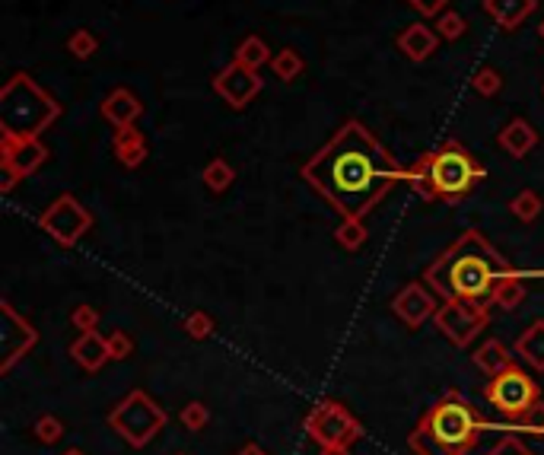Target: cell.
<instances>
[{"label": "cell", "instance_id": "obj_31", "mask_svg": "<svg viewBox=\"0 0 544 455\" xmlns=\"http://www.w3.org/2000/svg\"><path fill=\"white\" fill-rule=\"evenodd\" d=\"M68 52L74 54L76 61H86V58H92V54L99 52V38L96 32L90 29H76L68 36Z\"/></svg>", "mask_w": 544, "mask_h": 455}, {"label": "cell", "instance_id": "obj_7", "mask_svg": "<svg viewBox=\"0 0 544 455\" xmlns=\"http://www.w3.org/2000/svg\"><path fill=\"white\" fill-rule=\"evenodd\" d=\"M484 398L491 408H497L503 418H516L522 411H529L535 402H541V388L532 379L529 372L519 370V366H509V370L491 376L487 388H484Z\"/></svg>", "mask_w": 544, "mask_h": 455}, {"label": "cell", "instance_id": "obj_1", "mask_svg": "<svg viewBox=\"0 0 544 455\" xmlns=\"http://www.w3.org/2000/svg\"><path fill=\"white\" fill-rule=\"evenodd\" d=\"M404 175L408 169L363 122L340 124L338 134L302 166L306 185L350 220H363L395 185L404 182Z\"/></svg>", "mask_w": 544, "mask_h": 455}, {"label": "cell", "instance_id": "obj_39", "mask_svg": "<svg viewBox=\"0 0 544 455\" xmlns=\"http://www.w3.org/2000/svg\"><path fill=\"white\" fill-rule=\"evenodd\" d=\"M404 4H411L420 16H439L449 7V0H404Z\"/></svg>", "mask_w": 544, "mask_h": 455}, {"label": "cell", "instance_id": "obj_35", "mask_svg": "<svg viewBox=\"0 0 544 455\" xmlns=\"http://www.w3.org/2000/svg\"><path fill=\"white\" fill-rule=\"evenodd\" d=\"M32 433H36L38 443H45V446H54V443L64 436V424H60L54 414H42V418L32 424Z\"/></svg>", "mask_w": 544, "mask_h": 455}, {"label": "cell", "instance_id": "obj_15", "mask_svg": "<svg viewBox=\"0 0 544 455\" xmlns=\"http://www.w3.org/2000/svg\"><path fill=\"white\" fill-rule=\"evenodd\" d=\"M102 118H106L112 128H128L134 124L140 115H144V102L128 90V86H115L106 99H102V106H99Z\"/></svg>", "mask_w": 544, "mask_h": 455}, {"label": "cell", "instance_id": "obj_11", "mask_svg": "<svg viewBox=\"0 0 544 455\" xmlns=\"http://www.w3.org/2000/svg\"><path fill=\"white\" fill-rule=\"evenodd\" d=\"M0 315H4V328H0V372H10L20 360L29 354L38 344V331L32 328V322H26L20 312L13 309V303H0Z\"/></svg>", "mask_w": 544, "mask_h": 455}, {"label": "cell", "instance_id": "obj_42", "mask_svg": "<svg viewBox=\"0 0 544 455\" xmlns=\"http://www.w3.org/2000/svg\"><path fill=\"white\" fill-rule=\"evenodd\" d=\"M64 455H86V452H84V449H68Z\"/></svg>", "mask_w": 544, "mask_h": 455}, {"label": "cell", "instance_id": "obj_8", "mask_svg": "<svg viewBox=\"0 0 544 455\" xmlns=\"http://www.w3.org/2000/svg\"><path fill=\"white\" fill-rule=\"evenodd\" d=\"M306 433L318 446H354L363 436V424L350 414L344 404L338 402H318L316 408L306 414Z\"/></svg>", "mask_w": 544, "mask_h": 455}, {"label": "cell", "instance_id": "obj_13", "mask_svg": "<svg viewBox=\"0 0 544 455\" xmlns=\"http://www.w3.org/2000/svg\"><path fill=\"white\" fill-rule=\"evenodd\" d=\"M48 160V147L38 137H4L0 140V169H10L20 179L38 172Z\"/></svg>", "mask_w": 544, "mask_h": 455}, {"label": "cell", "instance_id": "obj_3", "mask_svg": "<svg viewBox=\"0 0 544 455\" xmlns=\"http://www.w3.org/2000/svg\"><path fill=\"white\" fill-rule=\"evenodd\" d=\"M484 430L487 420L477 414L475 404L465 402L459 392H446L433 408H427L408 436V449L414 455H468Z\"/></svg>", "mask_w": 544, "mask_h": 455}, {"label": "cell", "instance_id": "obj_33", "mask_svg": "<svg viewBox=\"0 0 544 455\" xmlns=\"http://www.w3.org/2000/svg\"><path fill=\"white\" fill-rule=\"evenodd\" d=\"M181 328H185V334L188 338H195V341H207L213 334V319L207 315L204 309H195L185 315V322H181Z\"/></svg>", "mask_w": 544, "mask_h": 455}, {"label": "cell", "instance_id": "obj_6", "mask_svg": "<svg viewBox=\"0 0 544 455\" xmlns=\"http://www.w3.org/2000/svg\"><path fill=\"white\" fill-rule=\"evenodd\" d=\"M169 414L153 402L147 392H131L124 402H118L108 414V427L118 433L121 440L131 449H144L147 443H153L159 433L166 430Z\"/></svg>", "mask_w": 544, "mask_h": 455}, {"label": "cell", "instance_id": "obj_9", "mask_svg": "<svg viewBox=\"0 0 544 455\" xmlns=\"http://www.w3.org/2000/svg\"><path fill=\"white\" fill-rule=\"evenodd\" d=\"M433 322L446 341H452L455 347H468L491 325V309L487 303H471V299H443Z\"/></svg>", "mask_w": 544, "mask_h": 455}, {"label": "cell", "instance_id": "obj_38", "mask_svg": "<svg viewBox=\"0 0 544 455\" xmlns=\"http://www.w3.org/2000/svg\"><path fill=\"white\" fill-rule=\"evenodd\" d=\"M487 455H535V452H532V449L525 446L519 436H513V433H509V436H503V440H500Z\"/></svg>", "mask_w": 544, "mask_h": 455}, {"label": "cell", "instance_id": "obj_43", "mask_svg": "<svg viewBox=\"0 0 544 455\" xmlns=\"http://www.w3.org/2000/svg\"><path fill=\"white\" fill-rule=\"evenodd\" d=\"M538 38H541V42H544V20H541V23H538Z\"/></svg>", "mask_w": 544, "mask_h": 455}, {"label": "cell", "instance_id": "obj_27", "mask_svg": "<svg viewBox=\"0 0 544 455\" xmlns=\"http://www.w3.org/2000/svg\"><path fill=\"white\" fill-rule=\"evenodd\" d=\"M201 179H204L207 188L217 191V195H220V191H227L229 185L236 182V169L229 166V163L223 160V156H217V160H211V163H207V166H204Z\"/></svg>", "mask_w": 544, "mask_h": 455}, {"label": "cell", "instance_id": "obj_17", "mask_svg": "<svg viewBox=\"0 0 544 455\" xmlns=\"http://www.w3.org/2000/svg\"><path fill=\"white\" fill-rule=\"evenodd\" d=\"M70 357H74V363L80 370L99 372L112 360V354H108V338H102L99 331H80V338L70 344Z\"/></svg>", "mask_w": 544, "mask_h": 455}, {"label": "cell", "instance_id": "obj_29", "mask_svg": "<svg viewBox=\"0 0 544 455\" xmlns=\"http://www.w3.org/2000/svg\"><path fill=\"white\" fill-rule=\"evenodd\" d=\"M334 239H338L340 249L356 251V249H363V245H366L370 233H366L363 220H350V217H344V220H340V227L334 229Z\"/></svg>", "mask_w": 544, "mask_h": 455}, {"label": "cell", "instance_id": "obj_4", "mask_svg": "<svg viewBox=\"0 0 544 455\" xmlns=\"http://www.w3.org/2000/svg\"><path fill=\"white\" fill-rule=\"evenodd\" d=\"M487 179V169L468 153V147L459 140H446L433 153H423L420 160L408 169L404 182L423 197V201H446V204H459V197H465L477 182Z\"/></svg>", "mask_w": 544, "mask_h": 455}, {"label": "cell", "instance_id": "obj_21", "mask_svg": "<svg viewBox=\"0 0 544 455\" xmlns=\"http://www.w3.org/2000/svg\"><path fill=\"white\" fill-rule=\"evenodd\" d=\"M516 354H519L535 372H544V319L532 322V325L516 338Z\"/></svg>", "mask_w": 544, "mask_h": 455}, {"label": "cell", "instance_id": "obj_20", "mask_svg": "<svg viewBox=\"0 0 544 455\" xmlns=\"http://www.w3.org/2000/svg\"><path fill=\"white\" fill-rule=\"evenodd\" d=\"M112 153L121 166H128V169L140 166V163L147 160V140H144V134H140V128H134V124H128V128H115Z\"/></svg>", "mask_w": 544, "mask_h": 455}, {"label": "cell", "instance_id": "obj_18", "mask_svg": "<svg viewBox=\"0 0 544 455\" xmlns=\"http://www.w3.org/2000/svg\"><path fill=\"white\" fill-rule=\"evenodd\" d=\"M497 144L513 156V160H525L538 147V131L532 128L525 118H509L497 134Z\"/></svg>", "mask_w": 544, "mask_h": 455}, {"label": "cell", "instance_id": "obj_40", "mask_svg": "<svg viewBox=\"0 0 544 455\" xmlns=\"http://www.w3.org/2000/svg\"><path fill=\"white\" fill-rule=\"evenodd\" d=\"M322 455H350V446H325Z\"/></svg>", "mask_w": 544, "mask_h": 455}, {"label": "cell", "instance_id": "obj_37", "mask_svg": "<svg viewBox=\"0 0 544 455\" xmlns=\"http://www.w3.org/2000/svg\"><path fill=\"white\" fill-rule=\"evenodd\" d=\"M108 354H112V360H128L134 354V341L124 331H112L108 334Z\"/></svg>", "mask_w": 544, "mask_h": 455}, {"label": "cell", "instance_id": "obj_12", "mask_svg": "<svg viewBox=\"0 0 544 455\" xmlns=\"http://www.w3.org/2000/svg\"><path fill=\"white\" fill-rule=\"evenodd\" d=\"M261 86L265 84H261L258 70L245 68V64H239V61L227 64V68L213 76V92H217L229 108H245L249 102H255Z\"/></svg>", "mask_w": 544, "mask_h": 455}, {"label": "cell", "instance_id": "obj_36", "mask_svg": "<svg viewBox=\"0 0 544 455\" xmlns=\"http://www.w3.org/2000/svg\"><path fill=\"white\" fill-rule=\"evenodd\" d=\"M70 322H74L76 331H96L99 325V312L92 309V306H76L74 312H70Z\"/></svg>", "mask_w": 544, "mask_h": 455}, {"label": "cell", "instance_id": "obj_5", "mask_svg": "<svg viewBox=\"0 0 544 455\" xmlns=\"http://www.w3.org/2000/svg\"><path fill=\"white\" fill-rule=\"evenodd\" d=\"M60 118V102L29 74H13L0 86V128L4 137H42Z\"/></svg>", "mask_w": 544, "mask_h": 455}, {"label": "cell", "instance_id": "obj_24", "mask_svg": "<svg viewBox=\"0 0 544 455\" xmlns=\"http://www.w3.org/2000/svg\"><path fill=\"white\" fill-rule=\"evenodd\" d=\"M271 58H274L271 48H268V42L261 36H245L239 42V48H236V61L252 70H261L265 64H271Z\"/></svg>", "mask_w": 544, "mask_h": 455}, {"label": "cell", "instance_id": "obj_22", "mask_svg": "<svg viewBox=\"0 0 544 455\" xmlns=\"http://www.w3.org/2000/svg\"><path fill=\"white\" fill-rule=\"evenodd\" d=\"M487 427L500 433H525V436L544 440V402H535L529 411H522L516 418H507L503 424H487Z\"/></svg>", "mask_w": 544, "mask_h": 455}, {"label": "cell", "instance_id": "obj_10", "mask_svg": "<svg viewBox=\"0 0 544 455\" xmlns=\"http://www.w3.org/2000/svg\"><path fill=\"white\" fill-rule=\"evenodd\" d=\"M92 227V213L84 207V201L74 195H58L52 204L42 211L38 217V229H45L58 245H76L90 233Z\"/></svg>", "mask_w": 544, "mask_h": 455}, {"label": "cell", "instance_id": "obj_32", "mask_svg": "<svg viewBox=\"0 0 544 455\" xmlns=\"http://www.w3.org/2000/svg\"><path fill=\"white\" fill-rule=\"evenodd\" d=\"M471 86H475L477 96H497L500 86H503V76H500L497 68L484 64V68H477L475 74H471Z\"/></svg>", "mask_w": 544, "mask_h": 455}, {"label": "cell", "instance_id": "obj_41", "mask_svg": "<svg viewBox=\"0 0 544 455\" xmlns=\"http://www.w3.org/2000/svg\"><path fill=\"white\" fill-rule=\"evenodd\" d=\"M236 455H268V452H265V449H261V446H255V443H249V446L239 449V452H236Z\"/></svg>", "mask_w": 544, "mask_h": 455}, {"label": "cell", "instance_id": "obj_2", "mask_svg": "<svg viewBox=\"0 0 544 455\" xmlns=\"http://www.w3.org/2000/svg\"><path fill=\"white\" fill-rule=\"evenodd\" d=\"M507 277H519V271L477 229L461 233L423 271V281L430 283L439 299H471V303H491L493 287Z\"/></svg>", "mask_w": 544, "mask_h": 455}, {"label": "cell", "instance_id": "obj_30", "mask_svg": "<svg viewBox=\"0 0 544 455\" xmlns=\"http://www.w3.org/2000/svg\"><path fill=\"white\" fill-rule=\"evenodd\" d=\"M465 32H468V20H465L461 13H455V10H443V13L436 16V36L439 38L459 42Z\"/></svg>", "mask_w": 544, "mask_h": 455}, {"label": "cell", "instance_id": "obj_34", "mask_svg": "<svg viewBox=\"0 0 544 455\" xmlns=\"http://www.w3.org/2000/svg\"><path fill=\"white\" fill-rule=\"evenodd\" d=\"M207 424H211V411H207L204 402H188L181 408V427H185V430L201 433Z\"/></svg>", "mask_w": 544, "mask_h": 455}, {"label": "cell", "instance_id": "obj_23", "mask_svg": "<svg viewBox=\"0 0 544 455\" xmlns=\"http://www.w3.org/2000/svg\"><path fill=\"white\" fill-rule=\"evenodd\" d=\"M471 360H475L477 370L487 372V376H497V372H503V370H509V366H513V357H509L507 344L497 341V338L484 341L481 347L471 354Z\"/></svg>", "mask_w": 544, "mask_h": 455}, {"label": "cell", "instance_id": "obj_44", "mask_svg": "<svg viewBox=\"0 0 544 455\" xmlns=\"http://www.w3.org/2000/svg\"><path fill=\"white\" fill-rule=\"evenodd\" d=\"M175 455H188V452H175Z\"/></svg>", "mask_w": 544, "mask_h": 455}, {"label": "cell", "instance_id": "obj_45", "mask_svg": "<svg viewBox=\"0 0 544 455\" xmlns=\"http://www.w3.org/2000/svg\"><path fill=\"white\" fill-rule=\"evenodd\" d=\"M541 92H544V90H541Z\"/></svg>", "mask_w": 544, "mask_h": 455}, {"label": "cell", "instance_id": "obj_14", "mask_svg": "<svg viewBox=\"0 0 544 455\" xmlns=\"http://www.w3.org/2000/svg\"><path fill=\"white\" fill-rule=\"evenodd\" d=\"M436 309H439V296L427 290V281H411L392 299V312L408 328H420L423 322L436 315Z\"/></svg>", "mask_w": 544, "mask_h": 455}, {"label": "cell", "instance_id": "obj_25", "mask_svg": "<svg viewBox=\"0 0 544 455\" xmlns=\"http://www.w3.org/2000/svg\"><path fill=\"white\" fill-rule=\"evenodd\" d=\"M525 299V283H522V271L519 277H507V281H500L491 293V306H500L503 312H513L522 306Z\"/></svg>", "mask_w": 544, "mask_h": 455}, {"label": "cell", "instance_id": "obj_16", "mask_svg": "<svg viewBox=\"0 0 544 455\" xmlns=\"http://www.w3.org/2000/svg\"><path fill=\"white\" fill-rule=\"evenodd\" d=\"M398 52L408 58V61L420 64V61H430L433 54L439 52V36L430 29L427 23H411L398 32Z\"/></svg>", "mask_w": 544, "mask_h": 455}, {"label": "cell", "instance_id": "obj_19", "mask_svg": "<svg viewBox=\"0 0 544 455\" xmlns=\"http://www.w3.org/2000/svg\"><path fill=\"white\" fill-rule=\"evenodd\" d=\"M481 7H484V13L491 16L493 23L500 26V29L513 32V29H519L532 13H535L538 0H484Z\"/></svg>", "mask_w": 544, "mask_h": 455}, {"label": "cell", "instance_id": "obj_26", "mask_svg": "<svg viewBox=\"0 0 544 455\" xmlns=\"http://www.w3.org/2000/svg\"><path fill=\"white\" fill-rule=\"evenodd\" d=\"M302 68H306V61L300 58V52H296V48H280V52L271 58L274 76H277V80H284V84L296 80V76L302 74Z\"/></svg>", "mask_w": 544, "mask_h": 455}, {"label": "cell", "instance_id": "obj_28", "mask_svg": "<svg viewBox=\"0 0 544 455\" xmlns=\"http://www.w3.org/2000/svg\"><path fill=\"white\" fill-rule=\"evenodd\" d=\"M541 207H544L541 195H538V191H532V188L519 191V195L509 201V211H513V217H516V220H522V223H535L538 213H541Z\"/></svg>", "mask_w": 544, "mask_h": 455}]
</instances>
